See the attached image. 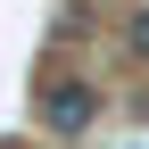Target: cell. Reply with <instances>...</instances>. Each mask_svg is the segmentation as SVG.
Returning a JSON list of instances; mask_svg holds the SVG:
<instances>
[{
  "mask_svg": "<svg viewBox=\"0 0 149 149\" xmlns=\"http://www.w3.org/2000/svg\"><path fill=\"white\" fill-rule=\"evenodd\" d=\"M42 116H50V133H91L100 91H91V83H50L42 91Z\"/></svg>",
  "mask_w": 149,
  "mask_h": 149,
  "instance_id": "6da1fadb",
  "label": "cell"
},
{
  "mask_svg": "<svg viewBox=\"0 0 149 149\" xmlns=\"http://www.w3.org/2000/svg\"><path fill=\"white\" fill-rule=\"evenodd\" d=\"M124 50H133V58H149V8L133 17V25H124Z\"/></svg>",
  "mask_w": 149,
  "mask_h": 149,
  "instance_id": "7a4b0ae2",
  "label": "cell"
}]
</instances>
